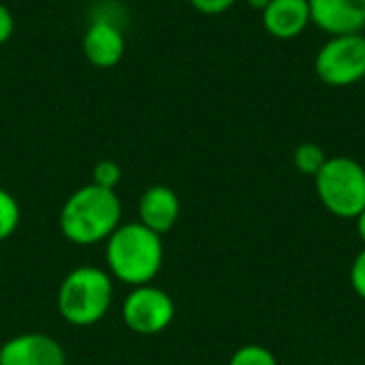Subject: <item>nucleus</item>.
<instances>
[{"mask_svg":"<svg viewBox=\"0 0 365 365\" xmlns=\"http://www.w3.org/2000/svg\"><path fill=\"white\" fill-rule=\"evenodd\" d=\"M105 261L113 280L128 287L152 284L165 261L163 235L143 227L139 220L124 222L107 237Z\"/></svg>","mask_w":365,"mask_h":365,"instance_id":"nucleus-1","label":"nucleus"},{"mask_svg":"<svg viewBox=\"0 0 365 365\" xmlns=\"http://www.w3.org/2000/svg\"><path fill=\"white\" fill-rule=\"evenodd\" d=\"M122 201L115 190L86 184L68 195L60 210V231L75 246H96L122 225Z\"/></svg>","mask_w":365,"mask_h":365,"instance_id":"nucleus-2","label":"nucleus"},{"mask_svg":"<svg viewBox=\"0 0 365 365\" xmlns=\"http://www.w3.org/2000/svg\"><path fill=\"white\" fill-rule=\"evenodd\" d=\"M113 304V278L109 272L81 265L71 269L58 289V312L75 327H90L103 321Z\"/></svg>","mask_w":365,"mask_h":365,"instance_id":"nucleus-3","label":"nucleus"},{"mask_svg":"<svg viewBox=\"0 0 365 365\" xmlns=\"http://www.w3.org/2000/svg\"><path fill=\"white\" fill-rule=\"evenodd\" d=\"M323 207L342 220H355L365 210V167L351 156L327 158L314 178Z\"/></svg>","mask_w":365,"mask_h":365,"instance_id":"nucleus-4","label":"nucleus"},{"mask_svg":"<svg viewBox=\"0 0 365 365\" xmlns=\"http://www.w3.org/2000/svg\"><path fill=\"white\" fill-rule=\"evenodd\" d=\"M317 77L329 88H349L365 79V34L329 36L314 58Z\"/></svg>","mask_w":365,"mask_h":365,"instance_id":"nucleus-5","label":"nucleus"},{"mask_svg":"<svg viewBox=\"0 0 365 365\" xmlns=\"http://www.w3.org/2000/svg\"><path fill=\"white\" fill-rule=\"evenodd\" d=\"M175 319V304L167 291L154 284L133 287L122 304V321L137 336H158Z\"/></svg>","mask_w":365,"mask_h":365,"instance_id":"nucleus-6","label":"nucleus"},{"mask_svg":"<svg viewBox=\"0 0 365 365\" xmlns=\"http://www.w3.org/2000/svg\"><path fill=\"white\" fill-rule=\"evenodd\" d=\"M81 49L86 60L96 68H113L126 51V38L122 26L105 15L92 17L83 32Z\"/></svg>","mask_w":365,"mask_h":365,"instance_id":"nucleus-7","label":"nucleus"},{"mask_svg":"<svg viewBox=\"0 0 365 365\" xmlns=\"http://www.w3.org/2000/svg\"><path fill=\"white\" fill-rule=\"evenodd\" d=\"M0 365H66V353L51 336L28 331L0 346Z\"/></svg>","mask_w":365,"mask_h":365,"instance_id":"nucleus-8","label":"nucleus"},{"mask_svg":"<svg viewBox=\"0 0 365 365\" xmlns=\"http://www.w3.org/2000/svg\"><path fill=\"white\" fill-rule=\"evenodd\" d=\"M310 21L327 36L355 34L365 28V0H308Z\"/></svg>","mask_w":365,"mask_h":365,"instance_id":"nucleus-9","label":"nucleus"},{"mask_svg":"<svg viewBox=\"0 0 365 365\" xmlns=\"http://www.w3.org/2000/svg\"><path fill=\"white\" fill-rule=\"evenodd\" d=\"M139 222L158 235H167L180 220L182 203L173 188L165 184H154L143 190L137 203Z\"/></svg>","mask_w":365,"mask_h":365,"instance_id":"nucleus-10","label":"nucleus"},{"mask_svg":"<svg viewBox=\"0 0 365 365\" xmlns=\"http://www.w3.org/2000/svg\"><path fill=\"white\" fill-rule=\"evenodd\" d=\"M263 28L280 41H291L304 34L310 21L308 0H272L261 11Z\"/></svg>","mask_w":365,"mask_h":365,"instance_id":"nucleus-11","label":"nucleus"},{"mask_svg":"<svg viewBox=\"0 0 365 365\" xmlns=\"http://www.w3.org/2000/svg\"><path fill=\"white\" fill-rule=\"evenodd\" d=\"M327 163V154L321 145L317 143H302L295 148L293 152V165L299 173L304 175H310V178H317L319 171L325 167Z\"/></svg>","mask_w":365,"mask_h":365,"instance_id":"nucleus-12","label":"nucleus"},{"mask_svg":"<svg viewBox=\"0 0 365 365\" xmlns=\"http://www.w3.org/2000/svg\"><path fill=\"white\" fill-rule=\"evenodd\" d=\"M21 222L19 201L4 188H0V242L9 240Z\"/></svg>","mask_w":365,"mask_h":365,"instance_id":"nucleus-13","label":"nucleus"},{"mask_svg":"<svg viewBox=\"0 0 365 365\" xmlns=\"http://www.w3.org/2000/svg\"><path fill=\"white\" fill-rule=\"evenodd\" d=\"M229 365H278V359L261 344H244L231 355Z\"/></svg>","mask_w":365,"mask_h":365,"instance_id":"nucleus-14","label":"nucleus"},{"mask_svg":"<svg viewBox=\"0 0 365 365\" xmlns=\"http://www.w3.org/2000/svg\"><path fill=\"white\" fill-rule=\"evenodd\" d=\"M122 182V169L115 160H98L92 169V184L107 188V190H115V186Z\"/></svg>","mask_w":365,"mask_h":365,"instance_id":"nucleus-15","label":"nucleus"},{"mask_svg":"<svg viewBox=\"0 0 365 365\" xmlns=\"http://www.w3.org/2000/svg\"><path fill=\"white\" fill-rule=\"evenodd\" d=\"M351 287L357 293V297L365 302V248L351 263Z\"/></svg>","mask_w":365,"mask_h":365,"instance_id":"nucleus-16","label":"nucleus"},{"mask_svg":"<svg viewBox=\"0 0 365 365\" xmlns=\"http://www.w3.org/2000/svg\"><path fill=\"white\" fill-rule=\"evenodd\" d=\"M190 6L203 15H222L227 13L237 0H188Z\"/></svg>","mask_w":365,"mask_h":365,"instance_id":"nucleus-17","label":"nucleus"},{"mask_svg":"<svg viewBox=\"0 0 365 365\" xmlns=\"http://www.w3.org/2000/svg\"><path fill=\"white\" fill-rule=\"evenodd\" d=\"M13 32H15V17L9 11V6L0 2V45L6 43L13 36Z\"/></svg>","mask_w":365,"mask_h":365,"instance_id":"nucleus-18","label":"nucleus"},{"mask_svg":"<svg viewBox=\"0 0 365 365\" xmlns=\"http://www.w3.org/2000/svg\"><path fill=\"white\" fill-rule=\"evenodd\" d=\"M355 222H357V233H359V240L365 244V210L355 218Z\"/></svg>","mask_w":365,"mask_h":365,"instance_id":"nucleus-19","label":"nucleus"},{"mask_svg":"<svg viewBox=\"0 0 365 365\" xmlns=\"http://www.w3.org/2000/svg\"><path fill=\"white\" fill-rule=\"evenodd\" d=\"M269 2H272V0H248V4H250L252 9H257V11H263Z\"/></svg>","mask_w":365,"mask_h":365,"instance_id":"nucleus-20","label":"nucleus"}]
</instances>
